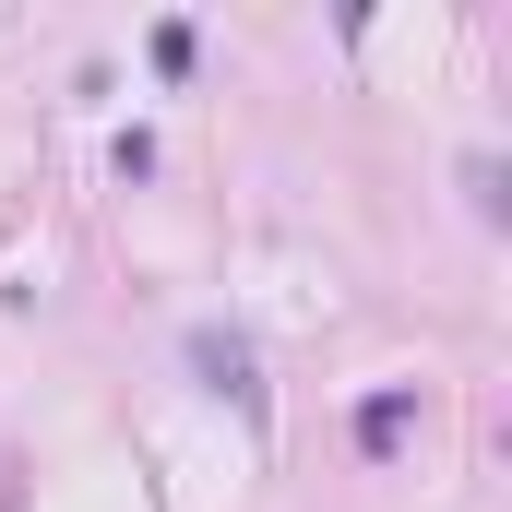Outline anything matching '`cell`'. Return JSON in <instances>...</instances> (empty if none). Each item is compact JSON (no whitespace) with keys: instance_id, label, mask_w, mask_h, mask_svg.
I'll list each match as a JSON object with an SVG mask.
<instances>
[{"instance_id":"cell-2","label":"cell","mask_w":512,"mask_h":512,"mask_svg":"<svg viewBox=\"0 0 512 512\" xmlns=\"http://www.w3.org/2000/svg\"><path fill=\"white\" fill-rule=\"evenodd\" d=\"M191 370H203L215 393H239V405H262V382H251V346H239V334H191Z\"/></svg>"},{"instance_id":"cell-1","label":"cell","mask_w":512,"mask_h":512,"mask_svg":"<svg viewBox=\"0 0 512 512\" xmlns=\"http://www.w3.org/2000/svg\"><path fill=\"white\" fill-rule=\"evenodd\" d=\"M405 429H417V382H393V393H370V405H358V453H370V465H393V453H405Z\"/></svg>"}]
</instances>
